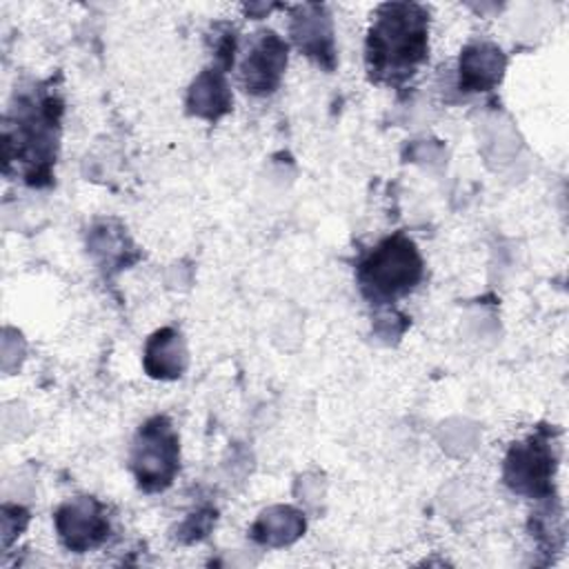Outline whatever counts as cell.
Returning a JSON list of instances; mask_svg holds the SVG:
<instances>
[{"mask_svg":"<svg viewBox=\"0 0 569 569\" xmlns=\"http://www.w3.org/2000/svg\"><path fill=\"white\" fill-rule=\"evenodd\" d=\"M187 345L176 327L153 331L144 342L142 367L156 380H176L187 369Z\"/></svg>","mask_w":569,"mask_h":569,"instance_id":"11","label":"cell"},{"mask_svg":"<svg viewBox=\"0 0 569 569\" xmlns=\"http://www.w3.org/2000/svg\"><path fill=\"white\" fill-rule=\"evenodd\" d=\"M289 36L296 49L325 71L336 69V38L331 13L325 4H296L289 11Z\"/></svg>","mask_w":569,"mask_h":569,"instance_id":"8","label":"cell"},{"mask_svg":"<svg viewBox=\"0 0 569 569\" xmlns=\"http://www.w3.org/2000/svg\"><path fill=\"white\" fill-rule=\"evenodd\" d=\"M365 40V69L373 84L407 87L429 60V9L420 2H382Z\"/></svg>","mask_w":569,"mask_h":569,"instance_id":"2","label":"cell"},{"mask_svg":"<svg viewBox=\"0 0 569 569\" xmlns=\"http://www.w3.org/2000/svg\"><path fill=\"white\" fill-rule=\"evenodd\" d=\"M231 104H233V98L227 82V71L216 64L202 69L193 78L184 100L189 116H196L209 122H216L222 116H227L231 111Z\"/></svg>","mask_w":569,"mask_h":569,"instance_id":"10","label":"cell"},{"mask_svg":"<svg viewBox=\"0 0 569 569\" xmlns=\"http://www.w3.org/2000/svg\"><path fill=\"white\" fill-rule=\"evenodd\" d=\"M556 431L538 427L522 440L511 442L502 465L505 485L525 498H553V478L558 469Z\"/></svg>","mask_w":569,"mask_h":569,"instance_id":"5","label":"cell"},{"mask_svg":"<svg viewBox=\"0 0 569 569\" xmlns=\"http://www.w3.org/2000/svg\"><path fill=\"white\" fill-rule=\"evenodd\" d=\"M305 527H307V520L302 511L287 505H276L264 509L258 516V520L251 525L249 536L258 545L284 547L296 542L305 533Z\"/></svg>","mask_w":569,"mask_h":569,"instance_id":"12","label":"cell"},{"mask_svg":"<svg viewBox=\"0 0 569 569\" xmlns=\"http://www.w3.org/2000/svg\"><path fill=\"white\" fill-rule=\"evenodd\" d=\"M289 62V44L271 29L251 36L238 67V82L244 93L264 98L278 91Z\"/></svg>","mask_w":569,"mask_h":569,"instance_id":"7","label":"cell"},{"mask_svg":"<svg viewBox=\"0 0 569 569\" xmlns=\"http://www.w3.org/2000/svg\"><path fill=\"white\" fill-rule=\"evenodd\" d=\"M64 102L51 82L16 87L2 120V171L33 189L53 184Z\"/></svg>","mask_w":569,"mask_h":569,"instance_id":"1","label":"cell"},{"mask_svg":"<svg viewBox=\"0 0 569 569\" xmlns=\"http://www.w3.org/2000/svg\"><path fill=\"white\" fill-rule=\"evenodd\" d=\"M129 469L138 489L160 493L169 489L180 471V436L164 413L147 418L131 442Z\"/></svg>","mask_w":569,"mask_h":569,"instance_id":"4","label":"cell"},{"mask_svg":"<svg viewBox=\"0 0 569 569\" xmlns=\"http://www.w3.org/2000/svg\"><path fill=\"white\" fill-rule=\"evenodd\" d=\"M507 69L505 51L491 40H471L458 58V89L462 93H485L502 82Z\"/></svg>","mask_w":569,"mask_h":569,"instance_id":"9","label":"cell"},{"mask_svg":"<svg viewBox=\"0 0 569 569\" xmlns=\"http://www.w3.org/2000/svg\"><path fill=\"white\" fill-rule=\"evenodd\" d=\"M53 527L64 549L87 553L98 549L111 536L107 505L96 496H76L53 511Z\"/></svg>","mask_w":569,"mask_h":569,"instance_id":"6","label":"cell"},{"mask_svg":"<svg viewBox=\"0 0 569 569\" xmlns=\"http://www.w3.org/2000/svg\"><path fill=\"white\" fill-rule=\"evenodd\" d=\"M425 278L420 249L405 231L378 240L356 264L358 289L371 305H389L411 293Z\"/></svg>","mask_w":569,"mask_h":569,"instance_id":"3","label":"cell"}]
</instances>
